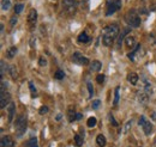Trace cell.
Segmentation results:
<instances>
[{
  "label": "cell",
  "mask_w": 156,
  "mask_h": 147,
  "mask_svg": "<svg viewBox=\"0 0 156 147\" xmlns=\"http://www.w3.org/2000/svg\"><path fill=\"white\" fill-rule=\"evenodd\" d=\"M119 26L117 24H109L103 29V36H102V43L106 47H111L119 35Z\"/></svg>",
  "instance_id": "1"
},
{
  "label": "cell",
  "mask_w": 156,
  "mask_h": 147,
  "mask_svg": "<svg viewBox=\"0 0 156 147\" xmlns=\"http://www.w3.org/2000/svg\"><path fill=\"white\" fill-rule=\"evenodd\" d=\"M124 19H125V22L127 23V25L131 26V28H138V26L141 25V17L138 16L137 11L133 10V8L129 10V11L126 12Z\"/></svg>",
  "instance_id": "2"
},
{
  "label": "cell",
  "mask_w": 156,
  "mask_h": 147,
  "mask_svg": "<svg viewBox=\"0 0 156 147\" xmlns=\"http://www.w3.org/2000/svg\"><path fill=\"white\" fill-rule=\"evenodd\" d=\"M14 131H16L17 138H22L23 134L25 133V131H27V117L24 115L17 116V119L14 121Z\"/></svg>",
  "instance_id": "3"
},
{
  "label": "cell",
  "mask_w": 156,
  "mask_h": 147,
  "mask_svg": "<svg viewBox=\"0 0 156 147\" xmlns=\"http://www.w3.org/2000/svg\"><path fill=\"white\" fill-rule=\"evenodd\" d=\"M123 4L121 0H109L107 1V10H106V16H112L117 11H119L121 8Z\"/></svg>",
  "instance_id": "4"
},
{
  "label": "cell",
  "mask_w": 156,
  "mask_h": 147,
  "mask_svg": "<svg viewBox=\"0 0 156 147\" xmlns=\"http://www.w3.org/2000/svg\"><path fill=\"white\" fill-rule=\"evenodd\" d=\"M78 6L77 0H63V8L67 13H73Z\"/></svg>",
  "instance_id": "5"
},
{
  "label": "cell",
  "mask_w": 156,
  "mask_h": 147,
  "mask_svg": "<svg viewBox=\"0 0 156 147\" xmlns=\"http://www.w3.org/2000/svg\"><path fill=\"white\" fill-rule=\"evenodd\" d=\"M139 126H142L145 135H150V133L153 132V125H151L150 121L147 120L145 116H141V119H139Z\"/></svg>",
  "instance_id": "6"
},
{
  "label": "cell",
  "mask_w": 156,
  "mask_h": 147,
  "mask_svg": "<svg viewBox=\"0 0 156 147\" xmlns=\"http://www.w3.org/2000/svg\"><path fill=\"white\" fill-rule=\"evenodd\" d=\"M72 61L75 62V63H77V65H80V66H85V65H89V59L88 57H85L83 54H80V53H73V55H72Z\"/></svg>",
  "instance_id": "7"
},
{
  "label": "cell",
  "mask_w": 156,
  "mask_h": 147,
  "mask_svg": "<svg viewBox=\"0 0 156 147\" xmlns=\"http://www.w3.org/2000/svg\"><path fill=\"white\" fill-rule=\"evenodd\" d=\"M149 96H150V95H149L147 91H144V90L137 92V99H138V102H139L142 105H144V107H147L148 103H149Z\"/></svg>",
  "instance_id": "8"
},
{
  "label": "cell",
  "mask_w": 156,
  "mask_h": 147,
  "mask_svg": "<svg viewBox=\"0 0 156 147\" xmlns=\"http://www.w3.org/2000/svg\"><path fill=\"white\" fill-rule=\"evenodd\" d=\"M10 99H11V95L7 91L1 92V95H0V108L1 109L7 108V105L10 104Z\"/></svg>",
  "instance_id": "9"
},
{
  "label": "cell",
  "mask_w": 156,
  "mask_h": 147,
  "mask_svg": "<svg viewBox=\"0 0 156 147\" xmlns=\"http://www.w3.org/2000/svg\"><path fill=\"white\" fill-rule=\"evenodd\" d=\"M6 110H7V121H8V122H12L13 116H14V113H16V105H14V103L11 102V103L7 105Z\"/></svg>",
  "instance_id": "10"
},
{
  "label": "cell",
  "mask_w": 156,
  "mask_h": 147,
  "mask_svg": "<svg viewBox=\"0 0 156 147\" xmlns=\"http://www.w3.org/2000/svg\"><path fill=\"white\" fill-rule=\"evenodd\" d=\"M129 32H131V26H127V28H124L123 30H121V34L119 35V37H118V48H120L121 47V43H123V41H125V36L129 34Z\"/></svg>",
  "instance_id": "11"
},
{
  "label": "cell",
  "mask_w": 156,
  "mask_h": 147,
  "mask_svg": "<svg viewBox=\"0 0 156 147\" xmlns=\"http://www.w3.org/2000/svg\"><path fill=\"white\" fill-rule=\"evenodd\" d=\"M1 147H14V143L11 139V137L6 135L1 138Z\"/></svg>",
  "instance_id": "12"
},
{
  "label": "cell",
  "mask_w": 156,
  "mask_h": 147,
  "mask_svg": "<svg viewBox=\"0 0 156 147\" xmlns=\"http://www.w3.org/2000/svg\"><path fill=\"white\" fill-rule=\"evenodd\" d=\"M36 19H37V11L35 8H31L28 14V22L30 24H34V23H36Z\"/></svg>",
  "instance_id": "13"
},
{
  "label": "cell",
  "mask_w": 156,
  "mask_h": 147,
  "mask_svg": "<svg viewBox=\"0 0 156 147\" xmlns=\"http://www.w3.org/2000/svg\"><path fill=\"white\" fill-rule=\"evenodd\" d=\"M127 80H129V83H131L132 85H136V84L138 83V80H139V77H138L137 73L131 72V73L127 74Z\"/></svg>",
  "instance_id": "14"
},
{
  "label": "cell",
  "mask_w": 156,
  "mask_h": 147,
  "mask_svg": "<svg viewBox=\"0 0 156 147\" xmlns=\"http://www.w3.org/2000/svg\"><path fill=\"white\" fill-rule=\"evenodd\" d=\"M101 68H102V63L100 61H97V60H94L90 63V71L91 72H98Z\"/></svg>",
  "instance_id": "15"
},
{
  "label": "cell",
  "mask_w": 156,
  "mask_h": 147,
  "mask_svg": "<svg viewBox=\"0 0 156 147\" xmlns=\"http://www.w3.org/2000/svg\"><path fill=\"white\" fill-rule=\"evenodd\" d=\"M136 44V38L133 36H129L125 38V46L129 48V49H132L133 46Z\"/></svg>",
  "instance_id": "16"
},
{
  "label": "cell",
  "mask_w": 156,
  "mask_h": 147,
  "mask_svg": "<svg viewBox=\"0 0 156 147\" xmlns=\"http://www.w3.org/2000/svg\"><path fill=\"white\" fill-rule=\"evenodd\" d=\"M17 51H18V48H17V47H11V48H8L7 51H6V57H7V59H13V57L16 56Z\"/></svg>",
  "instance_id": "17"
},
{
  "label": "cell",
  "mask_w": 156,
  "mask_h": 147,
  "mask_svg": "<svg viewBox=\"0 0 156 147\" xmlns=\"http://www.w3.org/2000/svg\"><path fill=\"white\" fill-rule=\"evenodd\" d=\"M90 40H91V38L89 37V35H88L85 31H83V32L78 36V42H79V43H88Z\"/></svg>",
  "instance_id": "18"
},
{
  "label": "cell",
  "mask_w": 156,
  "mask_h": 147,
  "mask_svg": "<svg viewBox=\"0 0 156 147\" xmlns=\"http://www.w3.org/2000/svg\"><path fill=\"white\" fill-rule=\"evenodd\" d=\"M96 144L98 145L100 147H105L107 145V140H106V138H105V135H102V134H98L97 137H96Z\"/></svg>",
  "instance_id": "19"
},
{
  "label": "cell",
  "mask_w": 156,
  "mask_h": 147,
  "mask_svg": "<svg viewBox=\"0 0 156 147\" xmlns=\"http://www.w3.org/2000/svg\"><path fill=\"white\" fill-rule=\"evenodd\" d=\"M141 49H142V46H141V44H137V46H136V49H133V50L127 55V57H129L131 61H135V56H136V54H137Z\"/></svg>",
  "instance_id": "20"
},
{
  "label": "cell",
  "mask_w": 156,
  "mask_h": 147,
  "mask_svg": "<svg viewBox=\"0 0 156 147\" xmlns=\"http://www.w3.org/2000/svg\"><path fill=\"white\" fill-rule=\"evenodd\" d=\"M119 91H120V86H117V87H115V90H114V99H113V105H114V107H117V105H118L119 99H120Z\"/></svg>",
  "instance_id": "21"
},
{
  "label": "cell",
  "mask_w": 156,
  "mask_h": 147,
  "mask_svg": "<svg viewBox=\"0 0 156 147\" xmlns=\"http://www.w3.org/2000/svg\"><path fill=\"white\" fill-rule=\"evenodd\" d=\"M0 66H1V79H4V77H5V72H7L10 68H8V65H7L4 60H1V61H0Z\"/></svg>",
  "instance_id": "22"
},
{
  "label": "cell",
  "mask_w": 156,
  "mask_h": 147,
  "mask_svg": "<svg viewBox=\"0 0 156 147\" xmlns=\"http://www.w3.org/2000/svg\"><path fill=\"white\" fill-rule=\"evenodd\" d=\"M8 72L11 74V77H12V79H14V80L18 79V71H17V67L16 66H10Z\"/></svg>",
  "instance_id": "23"
},
{
  "label": "cell",
  "mask_w": 156,
  "mask_h": 147,
  "mask_svg": "<svg viewBox=\"0 0 156 147\" xmlns=\"http://www.w3.org/2000/svg\"><path fill=\"white\" fill-rule=\"evenodd\" d=\"M83 143H84V140H83V135H80V134H76V135H75V144H76V146L80 147L82 145H83Z\"/></svg>",
  "instance_id": "24"
},
{
  "label": "cell",
  "mask_w": 156,
  "mask_h": 147,
  "mask_svg": "<svg viewBox=\"0 0 156 147\" xmlns=\"http://www.w3.org/2000/svg\"><path fill=\"white\" fill-rule=\"evenodd\" d=\"M96 123H97V120H96L95 117H89L88 121H86V126H88L89 128H94V127L96 126Z\"/></svg>",
  "instance_id": "25"
},
{
  "label": "cell",
  "mask_w": 156,
  "mask_h": 147,
  "mask_svg": "<svg viewBox=\"0 0 156 147\" xmlns=\"http://www.w3.org/2000/svg\"><path fill=\"white\" fill-rule=\"evenodd\" d=\"M54 78H55L57 80H61V79H64V78H65V73H64V71L58 69V71L55 72V74H54Z\"/></svg>",
  "instance_id": "26"
},
{
  "label": "cell",
  "mask_w": 156,
  "mask_h": 147,
  "mask_svg": "<svg viewBox=\"0 0 156 147\" xmlns=\"http://www.w3.org/2000/svg\"><path fill=\"white\" fill-rule=\"evenodd\" d=\"M27 147H39V145H37V139L36 138H30V140L27 144Z\"/></svg>",
  "instance_id": "27"
},
{
  "label": "cell",
  "mask_w": 156,
  "mask_h": 147,
  "mask_svg": "<svg viewBox=\"0 0 156 147\" xmlns=\"http://www.w3.org/2000/svg\"><path fill=\"white\" fill-rule=\"evenodd\" d=\"M76 115H77V113H75V110L72 111V109H70L69 110V121L70 122H75L76 121Z\"/></svg>",
  "instance_id": "28"
},
{
  "label": "cell",
  "mask_w": 156,
  "mask_h": 147,
  "mask_svg": "<svg viewBox=\"0 0 156 147\" xmlns=\"http://www.w3.org/2000/svg\"><path fill=\"white\" fill-rule=\"evenodd\" d=\"M23 8H24V5L23 4H16V6H14V13L16 14H19L23 11Z\"/></svg>",
  "instance_id": "29"
},
{
  "label": "cell",
  "mask_w": 156,
  "mask_h": 147,
  "mask_svg": "<svg viewBox=\"0 0 156 147\" xmlns=\"http://www.w3.org/2000/svg\"><path fill=\"white\" fill-rule=\"evenodd\" d=\"M29 87H30V92H31L33 98H35V96H36V87H35L33 81H29Z\"/></svg>",
  "instance_id": "30"
},
{
  "label": "cell",
  "mask_w": 156,
  "mask_h": 147,
  "mask_svg": "<svg viewBox=\"0 0 156 147\" xmlns=\"http://www.w3.org/2000/svg\"><path fill=\"white\" fill-rule=\"evenodd\" d=\"M86 86H88V91H89V98H92V96H94V87H92V84H91L90 81H88Z\"/></svg>",
  "instance_id": "31"
},
{
  "label": "cell",
  "mask_w": 156,
  "mask_h": 147,
  "mask_svg": "<svg viewBox=\"0 0 156 147\" xmlns=\"http://www.w3.org/2000/svg\"><path fill=\"white\" fill-rule=\"evenodd\" d=\"M131 126H132V120H130V121H127V122L125 123V126H124V128H123V133H127V132L130 131Z\"/></svg>",
  "instance_id": "32"
},
{
  "label": "cell",
  "mask_w": 156,
  "mask_h": 147,
  "mask_svg": "<svg viewBox=\"0 0 156 147\" xmlns=\"http://www.w3.org/2000/svg\"><path fill=\"white\" fill-rule=\"evenodd\" d=\"M10 5H11V1H10V0H2L1 8H2L4 11H6V10H8V8H10Z\"/></svg>",
  "instance_id": "33"
},
{
  "label": "cell",
  "mask_w": 156,
  "mask_h": 147,
  "mask_svg": "<svg viewBox=\"0 0 156 147\" xmlns=\"http://www.w3.org/2000/svg\"><path fill=\"white\" fill-rule=\"evenodd\" d=\"M108 119H109V122L112 123V126H113V127H118V122L115 121V119H114V116H113L112 114H109V115H108Z\"/></svg>",
  "instance_id": "34"
},
{
  "label": "cell",
  "mask_w": 156,
  "mask_h": 147,
  "mask_svg": "<svg viewBox=\"0 0 156 147\" xmlns=\"http://www.w3.org/2000/svg\"><path fill=\"white\" fill-rule=\"evenodd\" d=\"M100 104H101V102H100L98 99H95V101H92V104H91V108H92L94 110H96V109H98V107H100Z\"/></svg>",
  "instance_id": "35"
},
{
  "label": "cell",
  "mask_w": 156,
  "mask_h": 147,
  "mask_svg": "<svg viewBox=\"0 0 156 147\" xmlns=\"http://www.w3.org/2000/svg\"><path fill=\"white\" fill-rule=\"evenodd\" d=\"M39 113H40L41 115H45V114H47V113H48V107H46V105H42V107L40 108Z\"/></svg>",
  "instance_id": "36"
},
{
  "label": "cell",
  "mask_w": 156,
  "mask_h": 147,
  "mask_svg": "<svg viewBox=\"0 0 156 147\" xmlns=\"http://www.w3.org/2000/svg\"><path fill=\"white\" fill-rule=\"evenodd\" d=\"M17 22H18V18H17V16H16V14H14V16H12V17H11V22H10L11 26H14V25L17 24Z\"/></svg>",
  "instance_id": "37"
},
{
  "label": "cell",
  "mask_w": 156,
  "mask_h": 147,
  "mask_svg": "<svg viewBox=\"0 0 156 147\" xmlns=\"http://www.w3.org/2000/svg\"><path fill=\"white\" fill-rule=\"evenodd\" d=\"M96 81H97L98 84H103V81H105V75H103V74H98V75L96 77Z\"/></svg>",
  "instance_id": "38"
},
{
  "label": "cell",
  "mask_w": 156,
  "mask_h": 147,
  "mask_svg": "<svg viewBox=\"0 0 156 147\" xmlns=\"http://www.w3.org/2000/svg\"><path fill=\"white\" fill-rule=\"evenodd\" d=\"M39 65H40V66H46V65H47V60H46L45 57H40Z\"/></svg>",
  "instance_id": "39"
},
{
  "label": "cell",
  "mask_w": 156,
  "mask_h": 147,
  "mask_svg": "<svg viewBox=\"0 0 156 147\" xmlns=\"http://www.w3.org/2000/svg\"><path fill=\"white\" fill-rule=\"evenodd\" d=\"M35 43H36L35 38H34V37H31V38H30V47H33V48H34V47H35Z\"/></svg>",
  "instance_id": "40"
},
{
  "label": "cell",
  "mask_w": 156,
  "mask_h": 147,
  "mask_svg": "<svg viewBox=\"0 0 156 147\" xmlns=\"http://www.w3.org/2000/svg\"><path fill=\"white\" fill-rule=\"evenodd\" d=\"M150 38H151V42L156 44V34H151L150 35Z\"/></svg>",
  "instance_id": "41"
},
{
  "label": "cell",
  "mask_w": 156,
  "mask_h": 147,
  "mask_svg": "<svg viewBox=\"0 0 156 147\" xmlns=\"http://www.w3.org/2000/svg\"><path fill=\"white\" fill-rule=\"evenodd\" d=\"M82 119H83V115L77 113V115H76V121H79V120H82Z\"/></svg>",
  "instance_id": "42"
},
{
  "label": "cell",
  "mask_w": 156,
  "mask_h": 147,
  "mask_svg": "<svg viewBox=\"0 0 156 147\" xmlns=\"http://www.w3.org/2000/svg\"><path fill=\"white\" fill-rule=\"evenodd\" d=\"M61 117H63V115H61V114H58L55 119H57V121H60V120H61Z\"/></svg>",
  "instance_id": "43"
},
{
  "label": "cell",
  "mask_w": 156,
  "mask_h": 147,
  "mask_svg": "<svg viewBox=\"0 0 156 147\" xmlns=\"http://www.w3.org/2000/svg\"><path fill=\"white\" fill-rule=\"evenodd\" d=\"M151 117H153V120H156V113H153V114H151Z\"/></svg>",
  "instance_id": "44"
}]
</instances>
